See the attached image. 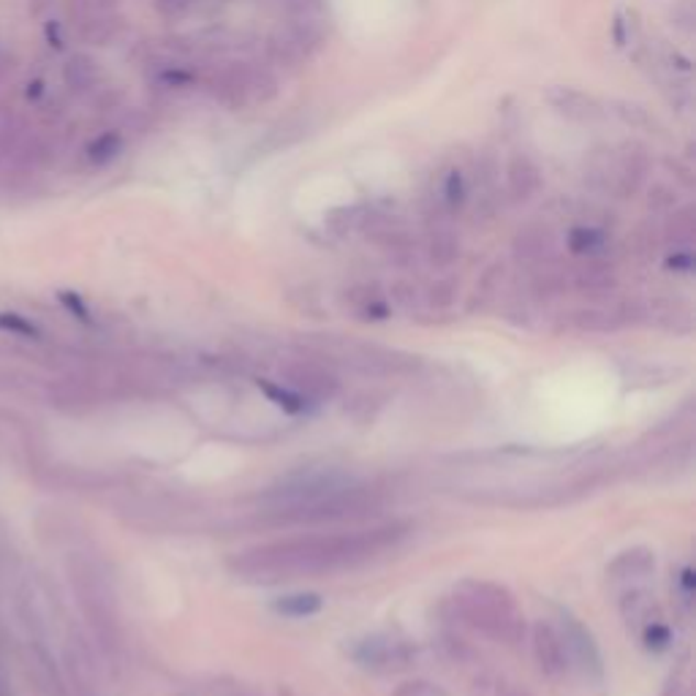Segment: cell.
I'll list each match as a JSON object with an SVG mask.
<instances>
[{"mask_svg":"<svg viewBox=\"0 0 696 696\" xmlns=\"http://www.w3.org/2000/svg\"><path fill=\"white\" fill-rule=\"evenodd\" d=\"M533 655H537V664L550 681L566 675L568 670V653L563 634H557L550 623H537L533 626Z\"/></svg>","mask_w":696,"mask_h":696,"instance_id":"10","label":"cell"},{"mask_svg":"<svg viewBox=\"0 0 696 696\" xmlns=\"http://www.w3.org/2000/svg\"><path fill=\"white\" fill-rule=\"evenodd\" d=\"M542 186H544V177L537 161H533L528 153L511 155L509 164H506V169H504V191H506V197H509V201H515V205H526V201L539 197Z\"/></svg>","mask_w":696,"mask_h":696,"instance_id":"8","label":"cell"},{"mask_svg":"<svg viewBox=\"0 0 696 696\" xmlns=\"http://www.w3.org/2000/svg\"><path fill=\"white\" fill-rule=\"evenodd\" d=\"M367 212H371V207H367V205L338 207V210H332L330 216H327V223L332 227V232L349 234V232H354V229L365 227Z\"/></svg>","mask_w":696,"mask_h":696,"instance_id":"20","label":"cell"},{"mask_svg":"<svg viewBox=\"0 0 696 696\" xmlns=\"http://www.w3.org/2000/svg\"><path fill=\"white\" fill-rule=\"evenodd\" d=\"M411 655L402 642L389 640V637H367V640L360 642V648L354 650V659L360 661L362 666H371V670H378V666H402Z\"/></svg>","mask_w":696,"mask_h":696,"instance_id":"11","label":"cell"},{"mask_svg":"<svg viewBox=\"0 0 696 696\" xmlns=\"http://www.w3.org/2000/svg\"><path fill=\"white\" fill-rule=\"evenodd\" d=\"M324 36L327 31L321 20H295V16H289V22L267 38V57L275 66L297 68L316 55Z\"/></svg>","mask_w":696,"mask_h":696,"instance_id":"3","label":"cell"},{"mask_svg":"<svg viewBox=\"0 0 696 696\" xmlns=\"http://www.w3.org/2000/svg\"><path fill=\"white\" fill-rule=\"evenodd\" d=\"M158 82L164 88H191L197 82V74L186 66H164V71L158 74Z\"/></svg>","mask_w":696,"mask_h":696,"instance_id":"26","label":"cell"},{"mask_svg":"<svg viewBox=\"0 0 696 696\" xmlns=\"http://www.w3.org/2000/svg\"><path fill=\"white\" fill-rule=\"evenodd\" d=\"M286 382L295 393L302 395L305 400H330L335 398L338 393V378L327 371V365H319V362H308V360H299L286 365L284 371Z\"/></svg>","mask_w":696,"mask_h":696,"instance_id":"6","label":"cell"},{"mask_svg":"<svg viewBox=\"0 0 696 696\" xmlns=\"http://www.w3.org/2000/svg\"><path fill=\"white\" fill-rule=\"evenodd\" d=\"M672 642L670 629L664 623H650L645 629V648L648 650H666Z\"/></svg>","mask_w":696,"mask_h":696,"instance_id":"29","label":"cell"},{"mask_svg":"<svg viewBox=\"0 0 696 696\" xmlns=\"http://www.w3.org/2000/svg\"><path fill=\"white\" fill-rule=\"evenodd\" d=\"M694 583H696L694 568H683V574H681V585H683V594H686V598L694 594Z\"/></svg>","mask_w":696,"mask_h":696,"instance_id":"33","label":"cell"},{"mask_svg":"<svg viewBox=\"0 0 696 696\" xmlns=\"http://www.w3.org/2000/svg\"><path fill=\"white\" fill-rule=\"evenodd\" d=\"M248 96L251 103H267L278 96V77L267 66H251L248 63Z\"/></svg>","mask_w":696,"mask_h":696,"instance_id":"17","label":"cell"},{"mask_svg":"<svg viewBox=\"0 0 696 696\" xmlns=\"http://www.w3.org/2000/svg\"><path fill=\"white\" fill-rule=\"evenodd\" d=\"M0 330H9V332H14V335H22V338H36L38 335L36 327L16 313H0Z\"/></svg>","mask_w":696,"mask_h":696,"instance_id":"28","label":"cell"},{"mask_svg":"<svg viewBox=\"0 0 696 696\" xmlns=\"http://www.w3.org/2000/svg\"><path fill=\"white\" fill-rule=\"evenodd\" d=\"M666 267L677 269V273H692V269H694V253L692 251H675V256H670Z\"/></svg>","mask_w":696,"mask_h":696,"instance_id":"30","label":"cell"},{"mask_svg":"<svg viewBox=\"0 0 696 696\" xmlns=\"http://www.w3.org/2000/svg\"><path fill=\"white\" fill-rule=\"evenodd\" d=\"M552 248H555V240H552V232L542 223H531V227L520 229L515 237V253L522 262H542L548 258Z\"/></svg>","mask_w":696,"mask_h":696,"instance_id":"12","label":"cell"},{"mask_svg":"<svg viewBox=\"0 0 696 696\" xmlns=\"http://www.w3.org/2000/svg\"><path fill=\"white\" fill-rule=\"evenodd\" d=\"M650 155L642 145H623L612 155V197L629 199L648 183Z\"/></svg>","mask_w":696,"mask_h":696,"instance_id":"4","label":"cell"},{"mask_svg":"<svg viewBox=\"0 0 696 696\" xmlns=\"http://www.w3.org/2000/svg\"><path fill=\"white\" fill-rule=\"evenodd\" d=\"M207 93L212 96V101L232 112L248 107V63H227V66L216 68L207 79Z\"/></svg>","mask_w":696,"mask_h":696,"instance_id":"5","label":"cell"},{"mask_svg":"<svg viewBox=\"0 0 696 696\" xmlns=\"http://www.w3.org/2000/svg\"><path fill=\"white\" fill-rule=\"evenodd\" d=\"M321 607H324V598L319 594H289L273 601L275 612L286 615V618H308V615L319 612Z\"/></svg>","mask_w":696,"mask_h":696,"instance_id":"16","label":"cell"},{"mask_svg":"<svg viewBox=\"0 0 696 696\" xmlns=\"http://www.w3.org/2000/svg\"><path fill=\"white\" fill-rule=\"evenodd\" d=\"M199 0H155V9L166 20H183V16L191 14L197 9Z\"/></svg>","mask_w":696,"mask_h":696,"instance_id":"27","label":"cell"},{"mask_svg":"<svg viewBox=\"0 0 696 696\" xmlns=\"http://www.w3.org/2000/svg\"><path fill=\"white\" fill-rule=\"evenodd\" d=\"M563 642H566V653L579 670L585 672L594 681H601L604 677V661H601V650H598L594 634L585 629L579 620H574L572 615H563Z\"/></svg>","mask_w":696,"mask_h":696,"instance_id":"7","label":"cell"},{"mask_svg":"<svg viewBox=\"0 0 696 696\" xmlns=\"http://www.w3.org/2000/svg\"><path fill=\"white\" fill-rule=\"evenodd\" d=\"M430 295H433V302H435V299H439V302H449V299H452V286H449L446 280H439V284L433 286V291H430Z\"/></svg>","mask_w":696,"mask_h":696,"instance_id":"32","label":"cell"},{"mask_svg":"<svg viewBox=\"0 0 696 696\" xmlns=\"http://www.w3.org/2000/svg\"><path fill=\"white\" fill-rule=\"evenodd\" d=\"M398 539L395 528L384 531L356 533V537H308L291 539L284 544H267V548L248 550L232 561V568L240 577L248 579H291L302 574L335 572V568L354 566L367 561L376 552Z\"/></svg>","mask_w":696,"mask_h":696,"instance_id":"1","label":"cell"},{"mask_svg":"<svg viewBox=\"0 0 696 696\" xmlns=\"http://www.w3.org/2000/svg\"><path fill=\"white\" fill-rule=\"evenodd\" d=\"M435 197H439L441 205L446 207L449 216L457 210H463L465 201H468V180H465V175L460 166H452V169L446 172L444 180H441V191L435 194Z\"/></svg>","mask_w":696,"mask_h":696,"instance_id":"15","label":"cell"},{"mask_svg":"<svg viewBox=\"0 0 696 696\" xmlns=\"http://www.w3.org/2000/svg\"><path fill=\"white\" fill-rule=\"evenodd\" d=\"M548 101L557 114H563V118L577 125H596L607 118L604 103L596 96L577 88H552L548 93Z\"/></svg>","mask_w":696,"mask_h":696,"instance_id":"9","label":"cell"},{"mask_svg":"<svg viewBox=\"0 0 696 696\" xmlns=\"http://www.w3.org/2000/svg\"><path fill=\"white\" fill-rule=\"evenodd\" d=\"M428 256L435 267H449L452 262H457L460 256V237L452 227L439 223V227L430 232L428 240Z\"/></svg>","mask_w":696,"mask_h":696,"instance_id":"14","label":"cell"},{"mask_svg":"<svg viewBox=\"0 0 696 696\" xmlns=\"http://www.w3.org/2000/svg\"><path fill=\"white\" fill-rule=\"evenodd\" d=\"M66 79L74 90H90L99 82V66L90 57L79 55L66 66Z\"/></svg>","mask_w":696,"mask_h":696,"instance_id":"22","label":"cell"},{"mask_svg":"<svg viewBox=\"0 0 696 696\" xmlns=\"http://www.w3.org/2000/svg\"><path fill=\"white\" fill-rule=\"evenodd\" d=\"M696 212L692 205L686 207H677L675 212H670V227H666V240L672 243L683 245V243H692L694 240V229H696Z\"/></svg>","mask_w":696,"mask_h":696,"instance_id":"21","label":"cell"},{"mask_svg":"<svg viewBox=\"0 0 696 696\" xmlns=\"http://www.w3.org/2000/svg\"><path fill=\"white\" fill-rule=\"evenodd\" d=\"M471 594L457 598V607L471 626L485 631L498 642H515L522 634V620L517 615L515 598L490 583H471Z\"/></svg>","mask_w":696,"mask_h":696,"instance_id":"2","label":"cell"},{"mask_svg":"<svg viewBox=\"0 0 696 696\" xmlns=\"http://www.w3.org/2000/svg\"><path fill=\"white\" fill-rule=\"evenodd\" d=\"M258 387H262L264 393H267L269 400L278 402V406L284 408V411H289V413H302L305 408H308V400H305L299 393H291V389L278 387V384H264V382L258 384Z\"/></svg>","mask_w":696,"mask_h":696,"instance_id":"24","label":"cell"},{"mask_svg":"<svg viewBox=\"0 0 696 696\" xmlns=\"http://www.w3.org/2000/svg\"><path fill=\"white\" fill-rule=\"evenodd\" d=\"M609 245L607 232L601 227H594V223H579V227H572L566 234V248L574 253V256L583 258H596L601 256L604 248Z\"/></svg>","mask_w":696,"mask_h":696,"instance_id":"13","label":"cell"},{"mask_svg":"<svg viewBox=\"0 0 696 696\" xmlns=\"http://www.w3.org/2000/svg\"><path fill=\"white\" fill-rule=\"evenodd\" d=\"M123 153V136L118 131H107V134L96 136L88 147V161L93 166H107L112 164L118 155Z\"/></svg>","mask_w":696,"mask_h":696,"instance_id":"19","label":"cell"},{"mask_svg":"<svg viewBox=\"0 0 696 696\" xmlns=\"http://www.w3.org/2000/svg\"><path fill=\"white\" fill-rule=\"evenodd\" d=\"M60 299H63V302H66V305H68V308H71V310H74V313H77V316H79V319H82V321H88V308H85V305H82V299H79V297H74V295H71V291H63V295H60Z\"/></svg>","mask_w":696,"mask_h":696,"instance_id":"31","label":"cell"},{"mask_svg":"<svg viewBox=\"0 0 696 696\" xmlns=\"http://www.w3.org/2000/svg\"><path fill=\"white\" fill-rule=\"evenodd\" d=\"M607 112H612L615 118L620 120V123H626V125H631V129H637V131H645V129H653L655 125V120H653V114L648 112L645 107H642V103H637V101H626V99H615L612 103H609V109Z\"/></svg>","mask_w":696,"mask_h":696,"instance_id":"18","label":"cell"},{"mask_svg":"<svg viewBox=\"0 0 696 696\" xmlns=\"http://www.w3.org/2000/svg\"><path fill=\"white\" fill-rule=\"evenodd\" d=\"M653 568V557L648 552H626L618 561L612 563V574L615 577H640V574H648Z\"/></svg>","mask_w":696,"mask_h":696,"instance_id":"23","label":"cell"},{"mask_svg":"<svg viewBox=\"0 0 696 696\" xmlns=\"http://www.w3.org/2000/svg\"><path fill=\"white\" fill-rule=\"evenodd\" d=\"M648 207L653 212H675L677 210V191L670 183H653L648 197Z\"/></svg>","mask_w":696,"mask_h":696,"instance_id":"25","label":"cell"}]
</instances>
